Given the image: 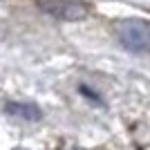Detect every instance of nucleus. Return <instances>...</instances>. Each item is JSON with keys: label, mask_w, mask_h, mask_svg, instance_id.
Instances as JSON below:
<instances>
[{"label": "nucleus", "mask_w": 150, "mask_h": 150, "mask_svg": "<svg viewBox=\"0 0 150 150\" xmlns=\"http://www.w3.org/2000/svg\"><path fill=\"white\" fill-rule=\"evenodd\" d=\"M38 7L43 13L56 20H65V23L83 20L90 13V7L85 2H79V0H40Z\"/></svg>", "instance_id": "f03ea898"}, {"label": "nucleus", "mask_w": 150, "mask_h": 150, "mask_svg": "<svg viewBox=\"0 0 150 150\" xmlns=\"http://www.w3.org/2000/svg\"><path fill=\"white\" fill-rule=\"evenodd\" d=\"M5 110L9 114H13V117H20V119H27V121H38L43 114H40V110H38L36 105H31V103H7Z\"/></svg>", "instance_id": "7ed1b4c3"}, {"label": "nucleus", "mask_w": 150, "mask_h": 150, "mask_svg": "<svg viewBox=\"0 0 150 150\" xmlns=\"http://www.w3.org/2000/svg\"><path fill=\"white\" fill-rule=\"evenodd\" d=\"M117 38L128 52L144 54L150 47V27L144 20H123L117 25Z\"/></svg>", "instance_id": "f257e3e1"}]
</instances>
